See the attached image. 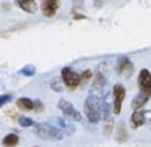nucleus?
Instances as JSON below:
<instances>
[{"instance_id":"nucleus-9","label":"nucleus","mask_w":151,"mask_h":147,"mask_svg":"<svg viewBox=\"0 0 151 147\" xmlns=\"http://www.w3.org/2000/svg\"><path fill=\"white\" fill-rule=\"evenodd\" d=\"M60 7V0H42V5H41V11L46 18H52L57 13Z\"/></svg>"},{"instance_id":"nucleus-3","label":"nucleus","mask_w":151,"mask_h":147,"mask_svg":"<svg viewBox=\"0 0 151 147\" xmlns=\"http://www.w3.org/2000/svg\"><path fill=\"white\" fill-rule=\"evenodd\" d=\"M60 79H62L63 86L70 91H75L80 87V73L75 71L72 66H63L60 71Z\"/></svg>"},{"instance_id":"nucleus-16","label":"nucleus","mask_w":151,"mask_h":147,"mask_svg":"<svg viewBox=\"0 0 151 147\" xmlns=\"http://www.w3.org/2000/svg\"><path fill=\"white\" fill-rule=\"evenodd\" d=\"M18 75L28 76V78H33V76L36 75V66H34V65H24L23 68L18 71Z\"/></svg>"},{"instance_id":"nucleus-2","label":"nucleus","mask_w":151,"mask_h":147,"mask_svg":"<svg viewBox=\"0 0 151 147\" xmlns=\"http://www.w3.org/2000/svg\"><path fill=\"white\" fill-rule=\"evenodd\" d=\"M33 129H34V134L44 141H62L63 136H65L62 131L57 129L50 123H36L33 126Z\"/></svg>"},{"instance_id":"nucleus-7","label":"nucleus","mask_w":151,"mask_h":147,"mask_svg":"<svg viewBox=\"0 0 151 147\" xmlns=\"http://www.w3.org/2000/svg\"><path fill=\"white\" fill-rule=\"evenodd\" d=\"M146 121H151V110H143V108H138L132 113L130 116V126L133 129L141 128Z\"/></svg>"},{"instance_id":"nucleus-11","label":"nucleus","mask_w":151,"mask_h":147,"mask_svg":"<svg viewBox=\"0 0 151 147\" xmlns=\"http://www.w3.org/2000/svg\"><path fill=\"white\" fill-rule=\"evenodd\" d=\"M106 84H107V79H106V76H104V73H101V71H98V73H94L93 75V92H101L102 89L106 87Z\"/></svg>"},{"instance_id":"nucleus-5","label":"nucleus","mask_w":151,"mask_h":147,"mask_svg":"<svg viewBox=\"0 0 151 147\" xmlns=\"http://www.w3.org/2000/svg\"><path fill=\"white\" fill-rule=\"evenodd\" d=\"M57 107H59V110L62 111V113L65 115L67 118H70V120H73V121H81L83 115L80 113L78 110H76L75 105H73L72 102L65 100V99H60L59 104H57Z\"/></svg>"},{"instance_id":"nucleus-23","label":"nucleus","mask_w":151,"mask_h":147,"mask_svg":"<svg viewBox=\"0 0 151 147\" xmlns=\"http://www.w3.org/2000/svg\"><path fill=\"white\" fill-rule=\"evenodd\" d=\"M34 113H42L44 111V104L41 100H34V108H33Z\"/></svg>"},{"instance_id":"nucleus-8","label":"nucleus","mask_w":151,"mask_h":147,"mask_svg":"<svg viewBox=\"0 0 151 147\" xmlns=\"http://www.w3.org/2000/svg\"><path fill=\"white\" fill-rule=\"evenodd\" d=\"M138 89L151 99V71L148 68L138 71Z\"/></svg>"},{"instance_id":"nucleus-20","label":"nucleus","mask_w":151,"mask_h":147,"mask_svg":"<svg viewBox=\"0 0 151 147\" xmlns=\"http://www.w3.org/2000/svg\"><path fill=\"white\" fill-rule=\"evenodd\" d=\"M50 89L55 91V92H62L63 91V82H62V79H60V76L59 78H54L52 81H50Z\"/></svg>"},{"instance_id":"nucleus-24","label":"nucleus","mask_w":151,"mask_h":147,"mask_svg":"<svg viewBox=\"0 0 151 147\" xmlns=\"http://www.w3.org/2000/svg\"><path fill=\"white\" fill-rule=\"evenodd\" d=\"M73 18H75V20H83V18H85V15H81V13H73Z\"/></svg>"},{"instance_id":"nucleus-13","label":"nucleus","mask_w":151,"mask_h":147,"mask_svg":"<svg viewBox=\"0 0 151 147\" xmlns=\"http://www.w3.org/2000/svg\"><path fill=\"white\" fill-rule=\"evenodd\" d=\"M148 100H150V97H148L146 94H143V92H138V94L135 95L133 99H132V108H133V110L143 108L145 105L148 104Z\"/></svg>"},{"instance_id":"nucleus-6","label":"nucleus","mask_w":151,"mask_h":147,"mask_svg":"<svg viewBox=\"0 0 151 147\" xmlns=\"http://www.w3.org/2000/svg\"><path fill=\"white\" fill-rule=\"evenodd\" d=\"M115 71H117L120 76H124V78L128 79V78H132V75H133L135 66H133V63H132V60L128 58V57H119L117 63H115Z\"/></svg>"},{"instance_id":"nucleus-17","label":"nucleus","mask_w":151,"mask_h":147,"mask_svg":"<svg viewBox=\"0 0 151 147\" xmlns=\"http://www.w3.org/2000/svg\"><path fill=\"white\" fill-rule=\"evenodd\" d=\"M93 75H94V73H93L91 70H85L83 73H80V87H83V86L88 84L89 79L93 78Z\"/></svg>"},{"instance_id":"nucleus-18","label":"nucleus","mask_w":151,"mask_h":147,"mask_svg":"<svg viewBox=\"0 0 151 147\" xmlns=\"http://www.w3.org/2000/svg\"><path fill=\"white\" fill-rule=\"evenodd\" d=\"M127 139V128H125V123H119L117 126V141L119 142H124Z\"/></svg>"},{"instance_id":"nucleus-1","label":"nucleus","mask_w":151,"mask_h":147,"mask_svg":"<svg viewBox=\"0 0 151 147\" xmlns=\"http://www.w3.org/2000/svg\"><path fill=\"white\" fill-rule=\"evenodd\" d=\"M83 111H85V116L89 123H99V120H101V97L91 92L85 100Z\"/></svg>"},{"instance_id":"nucleus-12","label":"nucleus","mask_w":151,"mask_h":147,"mask_svg":"<svg viewBox=\"0 0 151 147\" xmlns=\"http://www.w3.org/2000/svg\"><path fill=\"white\" fill-rule=\"evenodd\" d=\"M17 5L24 13H29V15H34L37 11V8H39L36 4V0H17Z\"/></svg>"},{"instance_id":"nucleus-10","label":"nucleus","mask_w":151,"mask_h":147,"mask_svg":"<svg viewBox=\"0 0 151 147\" xmlns=\"http://www.w3.org/2000/svg\"><path fill=\"white\" fill-rule=\"evenodd\" d=\"M52 124L57 128V129L62 131L63 134H73V133H75V126L70 124V121L65 120V118H54Z\"/></svg>"},{"instance_id":"nucleus-14","label":"nucleus","mask_w":151,"mask_h":147,"mask_svg":"<svg viewBox=\"0 0 151 147\" xmlns=\"http://www.w3.org/2000/svg\"><path fill=\"white\" fill-rule=\"evenodd\" d=\"M17 107L20 108L21 111H33L34 100L29 97H20V99H17Z\"/></svg>"},{"instance_id":"nucleus-22","label":"nucleus","mask_w":151,"mask_h":147,"mask_svg":"<svg viewBox=\"0 0 151 147\" xmlns=\"http://www.w3.org/2000/svg\"><path fill=\"white\" fill-rule=\"evenodd\" d=\"M10 100H12V95L10 94H2V95H0V111H2L4 105H7Z\"/></svg>"},{"instance_id":"nucleus-19","label":"nucleus","mask_w":151,"mask_h":147,"mask_svg":"<svg viewBox=\"0 0 151 147\" xmlns=\"http://www.w3.org/2000/svg\"><path fill=\"white\" fill-rule=\"evenodd\" d=\"M17 121H18V124H20L21 128H33L34 124H36V123H34V120H33V118H29V116H20Z\"/></svg>"},{"instance_id":"nucleus-21","label":"nucleus","mask_w":151,"mask_h":147,"mask_svg":"<svg viewBox=\"0 0 151 147\" xmlns=\"http://www.w3.org/2000/svg\"><path fill=\"white\" fill-rule=\"evenodd\" d=\"M112 131H114V120H106V123H104V129H102V133H104V136L106 137H109L112 134Z\"/></svg>"},{"instance_id":"nucleus-15","label":"nucleus","mask_w":151,"mask_h":147,"mask_svg":"<svg viewBox=\"0 0 151 147\" xmlns=\"http://www.w3.org/2000/svg\"><path fill=\"white\" fill-rule=\"evenodd\" d=\"M2 144H4V147H17L20 144V136L17 133H8L2 139Z\"/></svg>"},{"instance_id":"nucleus-4","label":"nucleus","mask_w":151,"mask_h":147,"mask_svg":"<svg viewBox=\"0 0 151 147\" xmlns=\"http://www.w3.org/2000/svg\"><path fill=\"white\" fill-rule=\"evenodd\" d=\"M125 97H127V89H125V86L124 84H114V87H112V111H114V115H120Z\"/></svg>"},{"instance_id":"nucleus-25","label":"nucleus","mask_w":151,"mask_h":147,"mask_svg":"<svg viewBox=\"0 0 151 147\" xmlns=\"http://www.w3.org/2000/svg\"><path fill=\"white\" fill-rule=\"evenodd\" d=\"M33 147H39V146H33Z\"/></svg>"}]
</instances>
